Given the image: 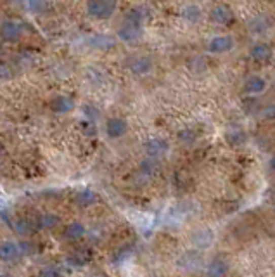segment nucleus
<instances>
[{
  "instance_id": "obj_27",
  "label": "nucleus",
  "mask_w": 275,
  "mask_h": 277,
  "mask_svg": "<svg viewBox=\"0 0 275 277\" xmlns=\"http://www.w3.org/2000/svg\"><path fill=\"white\" fill-rule=\"evenodd\" d=\"M263 116H265L266 120H275V106H268V108H265Z\"/></svg>"
},
{
  "instance_id": "obj_28",
  "label": "nucleus",
  "mask_w": 275,
  "mask_h": 277,
  "mask_svg": "<svg viewBox=\"0 0 275 277\" xmlns=\"http://www.w3.org/2000/svg\"><path fill=\"white\" fill-rule=\"evenodd\" d=\"M120 251H121V253L116 257V262H123L125 257H128V255H130V251H128V250H120Z\"/></svg>"
},
{
  "instance_id": "obj_13",
  "label": "nucleus",
  "mask_w": 275,
  "mask_h": 277,
  "mask_svg": "<svg viewBox=\"0 0 275 277\" xmlns=\"http://www.w3.org/2000/svg\"><path fill=\"white\" fill-rule=\"evenodd\" d=\"M251 56L253 59L256 61H268L272 57V49L266 44H256L255 47L251 49Z\"/></svg>"
},
{
  "instance_id": "obj_4",
  "label": "nucleus",
  "mask_w": 275,
  "mask_h": 277,
  "mask_svg": "<svg viewBox=\"0 0 275 277\" xmlns=\"http://www.w3.org/2000/svg\"><path fill=\"white\" fill-rule=\"evenodd\" d=\"M128 130V125L123 118H111L108 121V127H106V132L111 138H120L123 137Z\"/></svg>"
},
{
  "instance_id": "obj_5",
  "label": "nucleus",
  "mask_w": 275,
  "mask_h": 277,
  "mask_svg": "<svg viewBox=\"0 0 275 277\" xmlns=\"http://www.w3.org/2000/svg\"><path fill=\"white\" fill-rule=\"evenodd\" d=\"M232 47H234V40L225 35V37H215V39L210 42L208 50L213 54H222V52L230 50Z\"/></svg>"
},
{
  "instance_id": "obj_20",
  "label": "nucleus",
  "mask_w": 275,
  "mask_h": 277,
  "mask_svg": "<svg viewBox=\"0 0 275 277\" xmlns=\"http://www.w3.org/2000/svg\"><path fill=\"white\" fill-rule=\"evenodd\" d=\"M182 16H184V19L190 21V23H196L201 18V9L197 6H187L182 12Z\"/></svg>"
},
{
  "instance_id": "obj_16",
  "label": "nucleus",
  "mask_w": 275,
  "mask_h": 277,
  "mask_svg": "<svg viewBox=\"0 0 275 277\" xmlns=\"http://www.w3.org/2000/svg\"><path fill=\"white\" fill-rule=\"evenodd\" d=\"M97 201V196L95 192L88 191V189H85V191H82L78 196H76V203L80 204V206H92Z\"/></svg>"
},
{
  "instance_id": "obj_32",
  "label": "nucleus",
  "mask_w": 275,
  "mask_h": 277,
  "mask_svg": "<svg viewBox=\"0 0 275 277\" xmlns=\"http://www.w3.org/2000/svg\"><path fill=\"white\" fill-rule=\"evenodd\" d=\"M0 158H2V151H0Z\"/></svg>"
},
{
  "instance_id": "obj_31",
  "label": "nucleus",
  "mask_w": 275,
  "mask_h": 277,
  "mask_svg": "<svg viewBox=\"0 0 275 277\" xmlns=\"http://www.w3.org/2000/svg\"><path fill=\"white\" fill-rule=\"evenodd\" d=\"M9 2H14V4H21V2H24V0H9Z\"/></svg>"
},
{
  "instance_id": "obj_10",
  "label": "nucleus",
  "mask_w": 275,
  "mask_h": 277,
  "mask_svg": "<svg viewBox=\"0 0 275 277\" xmlns=\"http://www.w3.org/2000/svg\"><path fill=\"white\" fill-rule=\"evenodd\" d=\"M146 151L149 156H163L168 151V144L161 138H154V141H149L146 144Z\"/></svg>"
},
{
  "instance_id": "obj_9",
  "label": "nucleus",
  "mask_w": 275,
  "mask_h": 277,
  "mask_svg": "<svg viewBox=\"0 0 275 277\" xmlns=\"http://www.w3.org/2000/svg\"><path fill=\"white\" fill-rule=\"evenodd\" d=\"M88 44L95 49H100V50H108V49H113L114 47V39L109 35H94L88 39Z\"/></svg>"
},
{
  "instance_id": "obj_29",
  "label": "nucleus",
  "mask_w": 275,
  "mask_h": 277,
  "mask_svg": "<svg viewBox=\"0 0 275 277\" xmlns=\"http://www.w3.org/2000/svg\"><path fill=\"white\" fill-rule=\"evenodd\" d=\"M180 138H182V141H185V142H189L190 141V138H192V133H190V132H182L180 133V135H179Z\"/></svg>"
},
{
  "instance_id": "obj_6",
  "label": "nucleus",
  "mask_w": 275,
  "mask_h": 277,
  "mask_svg": "<svg viewBox=\"0 0 275 277\" xmlns=\"http://www.w3.org/2000/svg\"><path fill=\"white\" fill-rule=\"evenodd\" d=\"M75 108V102L71 97H66V95H57L56 99H52L50 102V109L57 115H64V113H70L71 109Z\"/></svg>"
},
{
  "instance_id": "obj_24",
  "label": "nucleus",
  "mask_w": 275,
  "mask_h": 277,
  "mask_svg": "<svg viewBox=\"0 0 275 277\" xmlns=\"http://www.w3.org/2000/svg\"><path fill=\"white\" fill-rule=\"evenodd\" d=\"M85 262H87V258L83 257V255H80V253H73L70 258H67V263L73 265V267H83V265H85Z\"/></svg>"
},
{
  "instance_id": "obj_15",
  "label": "nucleus",
  "mask_w": 275,
  "mask_h": 277,
  "mask_svg": "<svg viewBox=\"0 0 275 277\" xmlns=\"http://www.w3.org/2000/svg\"><path fill=\"white\" fill-rule=\"evenodd\" d=\"M270 26V19L265 18V16H256L255 19H251V23H249V31L253 33H263L268 30Z\"/></svg>"
},
{
  "instance_id": "obj_19",
  "label": "nucleus",
  "mask_w": 275,
  "mask_h": 277,
  "mask_svg": "<svg viewBox=\"0 0 275 277\" xmlns=\"http://www.w3.org/2000/svg\"><path fill=\"white\" fill-rule=\"evenodd\" d=\"M28 9L35 14H44L49 11V2L47 0H28Z\"/></svg>"
},
{
  "instance_id": "obj_17",
  "label": "nucleus",
  "mask_w": 275,
  "mask_h": 277,
  "mask_svg": "<svg viewBox=\"0 0 275 277\" xmlns=\"http://www.w3.org/2000/svg\"><path fill=\"white\" fill-rule=\"evenodd\" d=\"M265 80L260 77H251L246 83V90L251 92V94H258V92H263L265 90Z\"/></svg>"
},
{
  "instance_id": "obj_30",
  "label": "nucleus",
  "mask_w": 275,
  "mask_h": 277,
  "mask_svg": "<svg viewBox=\"0 0 275 277\" xmlns=\"http://www.w3.org/2000/svg\"><path fill=\"white\" fill-rule=\"evenodd\" d=\"M270 168H272L273 171H275V156L270 159Z\"/></svg>"
},
{
  "instance_id": "obj_25",
  "label": "nucleus",
  "mask_w": 275,
  "mask_h": 277,
  "mask_svg": "<svg viewBox=\"0 0 275 277\" xmlns=\"http://www.w3.org/2000/svg\"><path fill=\"white\" fill-rule=\"evenodd\" d=\"M154 170H156V165L151 161V159H146V161L141 163V171H142V174L151 175V174H154Z\"/></svg>"
},
{
  "instance_id": "obj_18",
  "label": "nucleus",
  "mask_w": 275,
  "mask_h": 277,
  "mask_svg": "<svg viewBox=\"0 0 275 277\" xmlns=\"http://www.w3.org/2000/svg\"><path fill=\"white\" fill-rule=\"evenodd\" d=\"M227 263L223 262L222 258H215L213 262L210 263V274L211 275H223V274H227Z\"/></svg>"
},
{
  "instance_id": "obj_11",
  "label": "nucleus",
  "mask_w": 275,
  "mask_h": 277,
  "mask_svg": "<svg viewBox=\"0 0 275 277\" xmlns=\"http://www.w3.org/2000/svg\"><path fill=\"white\" fill-rule=\"evenodd\" d=\"M211 18L220 24H227V23H230L234 16H232V11L228 9L227 6H218V7H215L213 12H211Z\"/></svg>"
},
{
  "instance_id": "obj_3",
  "label": "nucleus",
  "mask_w": 275,
  "mask_h": 277,
  "mask_svg": "<svg viewBox=\"0 0 275 277\" xmlns=\"http://www.w3.org/2000/svg\"><path fill=\"white\" fill-rule=\"evenodd\" d=\"M0 39L6 42H18L21 39L19 23H16L12 19L2 21V24H0Z\"/></svg>"
},
{
  "instance_id": "obj_23",
  "label": "nucleus",
  "mask_w": 275,
  "mask_h": 277,
  "mask_svg": "<svg viewBox=\"0 0 275 277\" xmlns=\"http://www.w3.org/2000/svg\"><path fill=\"white\" fill-rule=\"evenodd\" d=\"M125 21H128V23H133V24H139V26H141V23H142V11L141 9L128 11V12H126Z\"/></svg>"
},
{
  "instance_id": "obj_8",
  "label": "nucleus",
  "mask_w": 275,
  "mask_h": 277,
  "mask_svg": "<svg viewBox=\"0 0 275 277\" xmlns=\"http://www.w3.org/2000/svg\"><path fill=\"white\" fill-rule=\"evenodd\" d=\"M130 70H132L135 75H146L152 70V61L146 56L133 57V59L130 61Z\"/></svg>"
},
{
  "instance_id": "obj_12",
  "label": "nucleus",
  "mask_w": 275,
  "mask_h": 277,
  "mask_svg": "<svg viewBox=\"0 0 275 277\" xmlns=\"http://www.w3.org/2000/svg\"><path fill=\"white\" fill-rule=\"evenodd\" d=\"M83 234H85V227H83L80 222H73L64 229V237L70 239V241H76V239H82Z\"/></svg>"
},
{
  "instance_id": "obj_22",
  "label": "nucleus",
  "mask_w": 275,
  "mask_h": 277,
  "mask_svg": "<svg viewBox=\"0 0 275 277\" xmlns=\"http://www.w3.org/2000/svg\"><path fill=\"white\" fill-rule=\"evenodd\" d=\"M14 227H16V230H18L19 234H23V236H24V234L31 232V230L37 227V224H31L29 220H18L14 224Z\"/></svg>"
},
{
  "instance_id": "obj_2",
  "label": "nucleus",
  "mask_w": 275,
  "mask_h": 277,
  "mask_svg": "<svg viewBox=\"0 0 275 277\" xmlns=\"http://www.w3.org/2000/svg\"><path fill=\"white\" fill-rule=\"evenodd\" d=\"M23 255V250H21V245L14 241H4L0 243V260L6 263L11 262H18Z\"/></svg>"
},
{
  "instance_id": "obj_26",
  "label": "nucleus",
  "mask_w": 275,
  "mask_h": 277,
  "mask_svg": "<svg viewBox=\"0 0 275 277\" xmlns=\"http://www.w3.org/2000/svg\"><path fill=\"white\" fill-rule=\"evenodd\" d=\"M40 275H61V270H59L57 267H54V265H50V267H45V268H42L40 272H38Z\"/></svg>"
},
{
  "instance_id": "obj_21",
  "label": "nucleus",
  "mask_w": 275,
  "mask_h": 277,
  "mask_svg": "<svg viewBox=\"0 0 275 277\" xmlns=\"http://www.w3.org/2000/svg\"><path fill=\"white\" fill-rule=\"evenodd\" d=\"M227 138L232 142V144H243V142L246 141V133H244L240 128H235L227 133Z\"/></svg>"
},
{
  "instance_id": "obj_14",
  "label": "nucleus",
  "mask_w": 275,
  "mask_h": 277,
  "mask_svg": "<svg viewBox=\"0 0 275 277\" xmlns=\"http://www.w3.org/2000/svg\"><path fill=\"white\" fill-rule=\"evenodd\" d=\"M59 224V217L52 213H45L37 218V229H54Z\"/></svg>"
},
{
  "instance_id": "obj_7",
  "label": "nucleus",
  "mask_w": 275,
  "mask_h": 277,
  "mask_svg": "<svg viewBox=\"0 0 275 277\" xmlns=\"http://www.w3.org/2000/svg\"><path fill=\"white\" fill-rule=\"evenodd\" d=\"M139 35H141V26H139V24H133V23H128V21H125V24L120 28V31H118V37H120L123 42L137 40Z\"/></svg>"
},
{
  "instance_id": "obj_1",
  "label": "nucleus",
  "mask_w": 275,
  "mask_h": 277,
  "mask_svg": "<svg viewBox=\"0 0 275 277\" xmlns=\"http://www.w3.org/2000/svg\"><path fill=\"white\" fill-rule=\"evenodd\" d=\"M87 11L92 18L106 19L114 12V0H90L87 4Z\"/></svg>"
}]
</instances>
